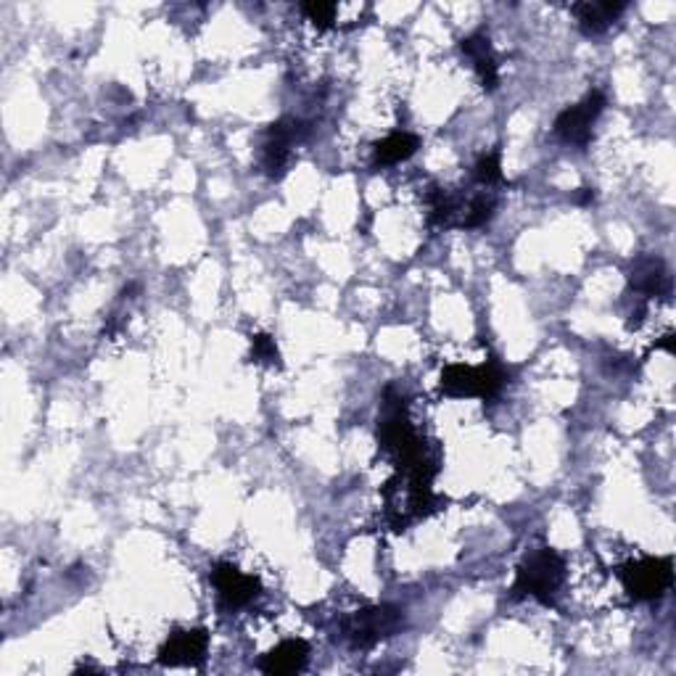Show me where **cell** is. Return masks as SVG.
Segmentation results:
<instances>
[{
	"label": "cell",
	"instance_id": "cell-5",
	"mask_svg": "<svg viewBox=\"0 0 676 676\" xmlns=\"http://www.w3.org/2000/svg\"><path fill=\"white\" fill-rule=\"evenodd\" d=\"M618 579L624 584L626 595L637 603H653L661 600L674 584V563L672 558H639L630 560L618 569Z\"/></svg>",
	"mask_w": 676,
	"mask_h": 676
},
{
	"label": "cell",
	"instance_id": "cell-7",
	"mask_svg": "<svg viewBox=\"0 0 676 676\" xmlns=\"http://www.w3.org/2000/svg\"><path fill=\"white\" fill-rule=\"evenodd\" d=\"M211 586L217 590V603L225 613H236L251 605L262 595V582L251 573H243L233 563H217L211 569Z\"/></svg>",
	"mask_w": 676,
	"mask_h": 676
},
{
	"label": "cell",
	"instance_id": "cell-11",
	"mask_svg": "<svg viewBox=\"0 0 676 676\" xmlns=\"http://www.w3.org/2000/svg\"><path fill=\"white\" fill-rule=\"evenodd\" d=\"M573 17H576L579 30L584 38H600L618 22L621 13L626 11V3H613V0H584V3L573 6Z\"/></svg>",
	"mask_w": 676,
	"mask_h": 676
},
{
	"label": "cell",
	"instance_id": "cell-6",
	"mask_svg": "<svg viewBox=\"0 0 676 676\" xmlns=\"http://www.w3.org/2000/svg\"><path fill=\"white\" fill-rule=\"evenodd\" d=\"M607 106V98L603 91H590L584 95L579 104H573L569 108L558 114L555 125H552V133L558 135L560 141L569 143V146L586 148L592 143V129H595V122L603 108Z\"/></svg>",
	"mask_w": 676,
	"mask_h": 676
},
{
	"label": "cell",
	"instance_id": "cell-12",
	"mask_svg": "<svg viewBox=\"0 0 676 676\" xmlns=\"http://www.w3.org/2000/svg\"><path fill=\"white\" fill-rule=\"evenodd\" d=\"M310 661V645L304 639H283L259 658V672L270 676H289L304 672Z\"/></svg>",
	"mask_w": 676,
	"mask_h": 676
},
{
	"label": "cell",
	"instance_id": "cell-10",
	"mask_svg": "<svg viewBox=\"0 0 676 676\" xmlns=\"http://www.w3.org/2000/svg\"><path fill=\"white\" fill-rule=\"evenodd\" d=\"M460 51L476 70L483 91H497V85H500V64H497V53L491 48L487 32H474V35L462 38Z\"/></svg>",
	"mask_w": 676,
	"mask_h": 676
},
{
	"label": "cell",
	"instance_id": "cell-14",
	"mask_svg": "<svg viewBox=\"0 0 676 676\" xmlns=\"http://www.w3.org/2000/svg\"><path fill=\"white\" fill-rule=\"evenodd\" d=\"M474 180L478 183V186L487 188V190H491L495 186H500V183H505L500 148H495V152L483 154L481 159L476 162V167H474Z\"/></svg>",
	"mask_w": 676,
	"mask_h": 676
},
{
	"label": "cell",
	"instance_id": "cell-3",
	"mask_svg": "<svg viewBox=\"0 0 676 676\" xmlns=\"http://www.w3.org/2000/svg\"><path fill=\"white\" fill-rule=\"evenodd\" d=\"M306 135H310V125L297 117H283L264 129L259 143V167L270 180L285 177L293 162V148L302 146Z\"/></svg>",
	"mask_w": 676,
	"mask_h": 676
},
{
	"label": "cell",
	"instance_id": "cell-17",
	"mask_svg": "<svg viewBox=\"0 0 676 676\" xmlns=\"http://www.w3.org/2000/svg\"><path fill=\"white\" fill-rule=\"evenodd\" d=\"M592 201H595V190L592 188H579V194H573V204H579V207H586Z\"/></svg>",
	"mask_w": 676,
	"mask_h": 676
},
{
	"label": "cell",
	"instance_id": "cell-1",
	"mask_svg": "<svg viewBox=\"0 0 676 676\" xmlns=\"http://www.w3.org/2000/svg\"><path fill=\"white\" fill-rule=\"evenodd\" d=\"M565 582V560L558 550L537 548L516 569L510 600L531 597L542 605H555L560 586Z\"/></svg>",
	"mask_w": 676,
	"mask_h": 676
},
{
	"label": "cell",
	"instance_id": "cell-15",
	"mask_svg": "<svg viewBox=\"0 0 676 676\" xmlns=\"http://www.w3.org/2000/svg\"><path fill=\"white\" fill-rule=\"evenodd\" d=\"M249 360L257 362V365H268V367L280 365V352L275 339H272L270 333H254V336H251Z\"/></svg>",
	"mask_w": 676,
	"mask_h": 676
},
{
	"label": "cell",
	"instance_id": "cell-9",
	"mask_svg": "<svg viewBox=\"0 0 676 676\" xmlns=\"http://www.w3.org/2000/svg\"><path fill=\"white\" fill-rule=\"evenodd\" d=\"M209 653L207 630H177L159 647V666H201Z\"/></svg>",
	"mask_w": 676,
	"mask_h": 676
},
{
	"label": "cell",
	"instance_id": "cell-18",
	"mask_svg": "<svg viewBox=\"0 0 676 676\" xmlns=\"http://www.w3.org/2000/svg\"><path fill=\"white\" fill-rule=\"evenodd\" d=\"M674 341H676V339H674V333H666L664 339L655 341V350H666L668 354H674Z\"/></svg>",
	"mask_w": 676,
	"mask_h": 676
},
{
	"label": "cell",
	"instance_id": "cell-2",
	"mask_svg": "<svg viewBox=\"0 0 676 676\" xmlns=\"http://www.w3.org/2000/svg\"><path fill=\"white\" fill-rule=\"evenodd\" d=\"M405 626V611L397 605H371L341 618V639L352 651H371Z\"/></svg>",
	"mask_w": 676,
	"mask_h": 676
},
{
	"label": "cell",
	"instance_id": "cell-8",
	"mask_svg": "<svg viewBox=\"0 0 676 676\" xmlns=\"http://www.w3.org/2000/svg\"><path fill=\"white\" fill-rule=\"evenodd\" d=\"M630 289L637 293L639 302L672 297V272L666 262L655 254H642L630 268Z\"/></svg>",
	"mask_w": 676,
	"mask_h": 676
},
{
	"label": "cell",
	"instance_id": "cell-4",
	"mask_svg": "<svg viewBox=\"0 0 676 676\" xmlns=\"http://www.w3.org/2000/svg\"><path fill=\"white\" fill-rule=\"evenodd\" d=\"M505 386V373L500 365L489 362V365H447L441 371L439 388L447 397L466 399V397H478V399H495Z\"/></svg>",
	"mask_w": 676,
	"mask_h": 676
},
{
	"label": "cell",
	"instance_id": "cell-13",
	"mask_svg": "<svg viewBox=\"0 0 676 676\" xmlns=\"http://www.w3.org/2000/svg\"><path fill=\"white\" fill-rule=\"evenodd\" d=\"M420 148V138L413 133H392L384 141H378L373 146V164L375 167H394V164L407 162L409 156Z\"/></svg>",
	"mask_w": 676,
	"mask_h": 676
},
{
	"label": "cell",
	"instance_id": "cell-16",
	"mask_svg": "<svg viewBox=\"0 0 676 676\" xmlns=\"http://www.w3.org/2000/svg\"><path fill=\"white\" fill-rule=\"evenodd\" d=\"M302 13L310 19L318 30H331L336 24V3H323V0H312V3L302 6Z\"/></svg>",
	"mask_w": 676,
	"mask_h": 676
}]
</instances>
